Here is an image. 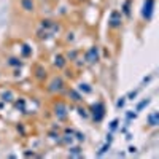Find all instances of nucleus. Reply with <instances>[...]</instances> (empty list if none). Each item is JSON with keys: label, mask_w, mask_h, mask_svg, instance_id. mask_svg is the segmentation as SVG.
<instances>
[{"label": "nucleus", "mask_w": 159, "mask_h": 159, "mask_svg": "<svg viewBox=\"0 0 159 159\" xmlns=\"http://www.w3.org/2000/svg\"><path fill=\"white\" fill-rule=\"evenodd\" d=\"M65 89V81H64V78L62 76H54L51 80V83L48 86V91L49 92H61Z\"/></svg>", "instance_id": "nucleus-1"}, {"label": "nucleus", "mask_w": 159, "mask_h": 159, "mask_svg": "<svg viewBox=\"0 0 159 159\" xmlns=\"http://www.w3.org/2000/svg\"><path fill=\"white\" fill-rule=\"evenodd\" d=\"M19 7H21V10L24 13H29V15L35 13V10H37L35 0H19Z\"/></svg>", "instance_id": "nucleus-2"}, {"label": "nucleus", "mask_w": 159, "mask_h": 159, "mask_svg": "<svg viewBox=\"0 0 159 159\" xmlns=\"http://www.w3.org/2000/svg\"><path fill=\"white\" fill-rule=\"evenodd\" d=\"M54 115H56L57 119H65L67 118V105L59 100L56 103V107H54Z\"/></svg>", "instance_id": "nucleus-3"}, {"label": "nucleus", "mask_w": 159, "mask_h": 159, "mask_svg": "<svg viewBox=\"0 0 159 159\" xmlns=\"http://www.w3.org/2000/svg\"><path fill=\"white\" fill-rule=\"evenodd\" d=\"M92 116H94V119L97 123L102 121V118H103V105L102 103H97L92 107Z\"/></svg>", "instance_id": "nucleus-4"}, {"label": "nucleus", "mask_w": 159, "mask_h": 159, "mask_svg": "<svg viewBox=\"0 0 159 159\" xmlns=\"http://www.w3.org/2000/svg\"><path fill=\"white\" fill-rule=\"evenodd\" d=\"M147 119H148V126L150 127H156L159 124V113L157 111H151Z\"/></svg>", "instance_id": "nucleus-5"}, {"label": "nucleus", "mask_w": 159, "mask_h": 159, "mask_svg": "<svg viewBox=\"0 0 159 159\" xmlns=\"http://www.w3.org/2000/svg\"><path fill=\"white\" fill-rule=\"evenodd\" d=\"M97 59H99V56H97V48L94 46V48H91V49L88 51L86 61H88L89 64H94V62H97Z\"/></svg>", "instance_id": "nucleus-6"}, {"label": "nucleus", "mask_w": 159, "mask_h": 159, "mask_svg": "<svg viewBox=\"0 0 159 159\" xmlns=\"http://www.w3.org/2000/svg\"><path fill=\"white\" fill-rule=\"evenodd\" d=\"M34 76L38 80V81H43V80L46 78V70H45L43 67H40V65H37V70H35Z\"/></svg>", "instance_id": "nucleus-7"}, {"label": "nucleus", "mask_w": 159, "mask_h": 159, "mask_svg": "<svg viewBox=\"0 0 159 159\" xmlns=\"http://www.w3.org/2000/svg\"><path fill=\"white\" fill-rule=\"evenodd\" d=\"M65 65H67V61H65L64 56H56L54 57V67H57L59 70H62Z\"/></svg>", "instance_id": "nucleus-8"}, {"label": "nucleus", "mask_w": 159, "mask_h": 159, "mask_svg": "<svg viewBox=\"0 0 159 159\" xmlns=\"http://www.w3.org/2000/svg\"><path fill=\"white\" fill-rule=\"evenodd\" d=\"M69 97H72V100L73 102H80L83 97H81V94L76 91V89H69Z\"/></svg>", "instance_id": "nucleus-9"}, {"label": "nucleus", "mask_w": 159, "mask_h": 159, "mask_svg": "<svg viewBox=\"0 0 159 159\" xmlns=\"http://www.w3.org/2000/svg\"><path fill=\"white\" fill-rule=\"evenodd\" d=\"M8 65H10V67H21L22 62H21V59H18V57H10V59H8Z\"/></svg>", "instance_id": "nucleus-10"}, {"label": "nucleus", "mask_w": 159, "mask_h": 159, "mask_svg": "<svg viewBox=\"0 0 159 159\" xmlns=\"http://www.w3.org/2000/svg\"><path fill=\"white\" fill-rule=\"evenodd\" d=\"M150 102H151L150 99H147V100H143V102H140V103L137 105V111H142V108H143V107H147V105H148Z\"/></svg>", "instance_id": "nucleus-11"}, {"label": "nucleus", "mask_w": 159, "mask_h": 159, "mask_svg": "<svg viewBox=\"0 0 159 159\" xmlns=\"http://www.w3.org/2000/svg\"><path fill=\"white\" fill-rule=\"evenodd\" d=\"M108 150H110V143H105V145H103V147H102V150H100V151H99L97 154H99V156H102L103 153H107Z\"/></svg>", "instance_id": "nucleus-12"}, {"label": "nucleus", "mask_w": 159, "mask_h": 159, "mask_svg": "<svg viewBox=\"0 0 159 159\" xmlns=\"http://www.w3.org/2000/svg\"><path fill=\"white\" fill-rule=\"evenodd\" d=\"M124 103H126V97H121V99L116 102V107H118V108H121V107H124Z\"/></svg>", "instance_id": "nucleus-13"}, {"label": "nucleus", "mask_w": 159, "mask_h": 159, "mask_svg": "<svg viewBox=\"0 0 159 159\" xmlns=\"http://www.w3.org/2000/svg\"><path fill=\"white\" fill-rule=\"evenodd\" d=\"M80 86H81V88H80V89H81V91H84V92H91V88H89V84H86V83L83 84V83H81V84H80Z\"/></svg>", "instance_id": "nucleus-14"}, {"label": "nucleus", "mask_w": 159, "mask_h": 159, "mask_svg": "<svg viewBox=\"0 0 159 159\" xmlns=\"http://www.w3.org/2000/svg\"><path fill=\"white\" fill-rule=\"evenodd\" d=\"M116 127H118V119H113L111 124H110V129H111V130H115Z\"/></svg>", "instance_id": "nucleus-15"}, {"label": "nucleus", "mask_w": 159, "mask_h": 159, "mask_svg": "<svg viewBox=\"0 0 159 159\" xmlns=\"http://www.w3.org/2000/svg\"><path fill=\"white\" fill-rule=\"evenodd\" d=\"M137 92H139V91H132L130 94H129V100H134V99L137 97Z\"/></svg>", "instance_id": "nucleus-16"}, {"label": "nucleus", "mask_w": 159, "mask_h": 159, "mask_svg": "<svg viewBox=\"0 0 159 159\" xmlns=\"http://www.w3.org/2000/svg\"><path fill=\"white\" fill-rule=\"evenodd\" d=\"M70 151H72L73 154H80V153H81V150H80V147H76V148H72Z\"/></svg>", "instance_id": "nucleus-17"}, {"label": "nucleus", "mask_w": 159, "mask_h": 159, "mask_svg": "<svg viewBox=\"0 0 159 159\" xmlns=\"http://www.w3.org/2000/svg\"><path fill=\"white\" fill-rule=\"evenodd\" d=\"M78 110H80V115H81V116H84V118L88 116V113H86V110H84V108H81V107H80Z\"/></svg>", "instance_id": "nucleus-18"}, {"label": "nucleus", "mask_w": 159, "mask_h": 159, "mask_svg": "<svg viewBox=\"0 0 159 159\" xmlns=\"http://www.w3.org/2000/svg\"><path fill=\"white\" fill-rule=\"evenodd\" d=\"M76 137H78V140H84V134H80V132H76Z\"/></svg>", "instance_id": "nucleus-19"}, {"label": "nucleus", "mask_w": 159, "mask_h": 159, "mask_svg": "<svg viewBox=\"0 0 159 159\" xmlns=\"http://www.w3.org/2000/svg\"><path fill=\"white\" fill-rule=\"evenodd\" d=\"M135 150H137L135 147H130V148H129V151H130V153H135Z\"/></svg>", "instance_id": "nucleus-20"}]
</instances>
